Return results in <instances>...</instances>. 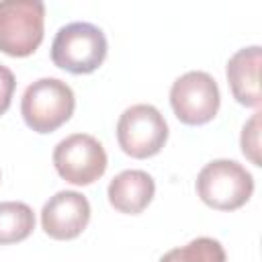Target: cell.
<instances>
[{"label":"cell","instance_id":"7c38bea8","mask_svg":"<svg viewBox=\"0 0 262 262\" xmlns=\"http://www.w3.org/2000/svg\"><path fill=\"white\" fill-rule=\"evenodd\" d=\"M160 262H227V254L221 242L203 235L190 239L186 246L166 252L160 258Z\"/></svg>","mask_w":262,"mask_h":262},{"label":"cell","instance_id":"5b68a950","mask_svg":"<svg viewBox=\"0 0 262 262\" xmlns=\"http://www.w3.org/2000/svg\"><path fill=\"white\" fill-rule=\"evenodd\" d=\"M117 141L131 158H151L160 154L168 141V123L154 104H131L117 121Z\"/></svg>","mask_w":262,"mask_h":262},{"label":"cell","instance_id":"7a4b0ae2","mask_svg":"<svg viewBox=\"0 0 262 262\" xmlns=\"http://www.w3.org/2000/svg\"><path fill=\"white\" fill-rule=\"evenodd\" d=\"M76 108L74 90L59 78H39L20 98V115L29 129L51 133L70 121Z\"/></svg>","mask_w":262,"mask_h":262},{"label":"cell","instance_id":"277c9868","mask_svg":"<svg viewBox=\"0 0 262 262\" xmlns=\"http://www.w3.org/2000/svg\"><path fill=\"white\" fill-rule=\"evenodd\" d=\"M45 4L41 0L0 2V51L10 57H27L43 41Z\"/></svg>","mask_w":262,"mask_h":262},{"label":"cell","instance_id":"52a82bcc","mask_svg":"<svg viewBox=\"0 0 262 262\" xmlns=\"http://www.w3.org/2000/svg\"><path fill=\"white\" fill-rule=\"evenodd\" d=\"M106 151L102 143L88 133H72L53 149L57 174L76 186H88L106 172Z\"/></svg>","mask_w":262,"mask_h":262},{"label":"cell","instance_id":"4fadbf2b","mask_svg":"<svg viewBox=\"0 0 262 262\" xmlns=\"http://www.w3.org/2000/svg\"><path fill=\"white\" fill-rule=\"evenodd\" d=\"M239 145H242V154L254 166H260V156H258V151H260V113L258 111L244 125L242 137H239Z\"/></svg>","mask_w":262,"mask_h":262},{"label":"cell","instance_id":"9c48e42d","mask_svg":"<svg viewBox=\"0 0 262 262\" xmlns=\"http://www.w3.org/2000/svg\"><path fill=\"white\" fill-rule=\"evenodd\" d=\"M260 61H262V49L260 45H250L237 49L225 68L227 84L231 88L233 98L244 104L258 108L262 102L260 94Z\"/></svg>","mask_w":262,"mask_h":262},{"label":"cell","instance_id":"8fae6325","mask_svg":"<svg viewBox=\"0 0 262 262\" xmlns=\"http://www.w3.org/2000/svg\"><path fill=\"white\" fill-rule=\"evenodd\" d=\"M35 229V213L27 203H0V246L27 239Z\"/></svg>","mask_w":262,"mask_h":262},{"label":"cell","instance_id":"8992f818","mask_svg":"<svg viewBox=\"0 0 262 262\" xmlns=\"http://www.w3.org/2000/svg\"><path fill=\"white\" fill-rule=\"evenodd\" d=\"M219 104V86L215 78L203 70L186 72L172 82L170 106L176 119L184 125H205L213 121Z\"/></svg>","mask_w":262,"mask_h":262},{"label":"cell","instance_id":"3957f363","mask_svg":"<svg viewBox=\"0 0 262 262\" xmlns=\"http://www.w3.org/2000/svg\"><path fill=\"white\" fill-rule=\"evenodd\" d=\"M194 186L201 201L211 209L235 211L250 201L254 178L239 162L221 158L201 168Z\"/></svg>","mask_w":262,"mask_h":262},{"label":"cell","instance_id":"6da1fadb","mask_svg":"<svg viewBox=\"0 0 262 262\" xmlns=\"http://www.w3.org/2000/svg\"><path fill=\"white\" fill-rule=\"evenodd\" d=\"M106 37L100 27L84 20L63 25L51 41V61L70 74H92L106 57Z\"/></svg>","mask_w":262,"mask_h":262},{"label":"cell","instance_id":"ba28073f","mask_svg":"<svg viewBox=\"0 0 262 262\" xmlns=\"http://www.w3.org/2000/svg\"><path fill=\"white\" fill-rule=\"evenodd\" d=\"M90 221V203L78 190L55 192L41 209V227L53 239L78 237Z\"/></svg>","mask_w":262,"mask_h":262},{"label":"cell","instance_id":"5bb4252c","mask_svg":"<svg viewBox=\"0 0 262 262\" xmlns=\"http://www.w3.org/2000/svg\"><path fill=\"white\" fill-rule=\"evenodd\" d=\"M16 88V80L10 68L0 63V115H4L12 102V94Z\"/></svg>","mask_w":262,"mask_h":262},{"label":"cell","instance_id":"30bf717a","mask_svg":"<svg viewBox=\"0 0 262 262\" xmlns=\"http://www.w3.org/2000/svg\"><path fill=\"white\" fill-rule=\"evenodd\" d=\"M154 194L156 182L145 170H123L111 180L106 190L111 207L125 215H137L147 209Z\"/></svg>","mask_w":262,"mask_h":262}]
</instances>
